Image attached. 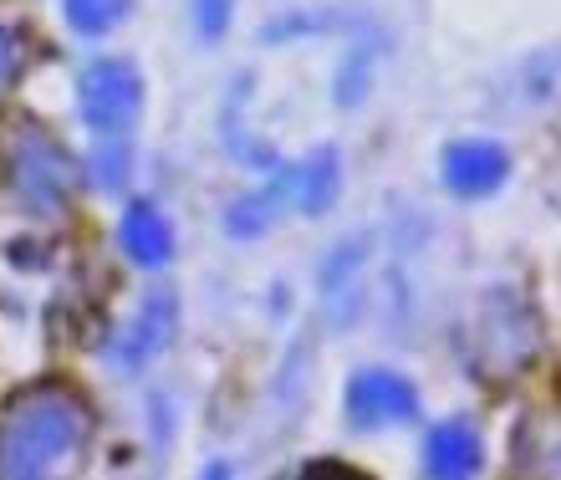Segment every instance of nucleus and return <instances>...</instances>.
I'll return each instance as SVG.
<instances>
[{"label": "nucleus", "mask_w": 561, "mask_h": 480, "mask_svg": "<svg viewBox=\"0 0 561 480\" xmlns=\"http://www.w3.org/2000/svg\"><path fill=\"white\" fill-rule=\"evenodd\" d=\"M138 98H144V82L128 61L107 57L98 61L88 77H82V113L98 128V138H123V128L134 123Z\"/></svg>", "instance_id": "obj_2"}, {"label": "nucleus", "mask_w": 561, "mask_h": 480, "mask_svg": "<svg viewBox=\"0 0 561 480\" xmlns=\"http://www.w3.org/2000/svg\"><path fill=\"white\" fill-rule=\"evenodd\" d=\"M82 439V409L67 393H36L21 414H11L5 430V466L11 470H42L57 455H67Z\"/></svg>", "instance_id": "obj_1"}, {"label": "nucleus", "mask_w": 561, "mask_h": 480, "mask_svg": "<svg viewBox=\"0 0 561 480\" xmlns=\"http://www.w3.org/2000/svg\"><path fill=\"white\" fill-rule=\"evenodd\" d=\"M424 455H428L424 466L434 470V476H474V470H480V435H474L465 420L434 424Z\"/></svg>", "instance_id": "obj_5"}, {"label": "nucleus", "mask_w": 561, "mask_h": 480, "mask_svg": "<svg viewBox=\"0 0 561 480\" xmlns=\"http://www.w3.org/2000/svg\"><path fill=\"white\" fill-rule=\"evenodd\" d=\"M296 205L307 215H322L327 205H332V195H337V164H332V153H322V159H311L307 169H296Z\"/></svg>", "instance_id": "obj_7"}, {"label": "nucleus", "mask_w": 561, "mask_h": 480, "mask_svg": "<svg viewBox=\"0 0 561 480\" xmlns=\"http://www.w3.org/2000/svg\"><path fill=\"white\" fill-rule=\"evenodd\" d=\"M128 11V0H67V21L77 31H113Z\"/></svg>", "instance_id": "obj_8"}, {"label": "nucleus", "mask_w": 561, "mask_h": 480, "mask_svg": "<svg viewBox=\"0 0 561 480\" xmlns=\"http://www.w3.org/2000/svg\"><path fill=\"white\" fill-rule=\"evenodd\" d=\"M505 159L501 144H490V138H470V144H455L449 159H444V174H449V190L455 195H490L495 184L505 180Z\"/></svg>", "instance_id": "obj_4"}, {"label": "nucleus", "mask_w": 561, "mask_h": 480, "mask_svg": "<svg viewBox=\"0 0 561 480\" xmlns=\"http://www.w3.org/2000/svg\"><path fill=\"white\" fill-rule=\"evenodd\" d=\"M414 409H419V393H414V384L399 374H357L353 384H347V414H353V424H363V430L414 420Z\"/></svg>", "instance_id": "obj_3"}, {"label": "nucleus", "mask_w": 561, "mask_h": 480, "mask_svg": "<svg viewBox=\"0 0 561 480\" xmlns=\"http://www.w3.org/2000/svg\"><path fill=\"white\" fill-rule=\"evenodd\" d=\"M123 245H128V255H134L138 266H163L169 251H174V230H169V220L159 210L134 205L128 220H123Z\"/></svg>", "instance_id": "obj_6"}]
</instances>
